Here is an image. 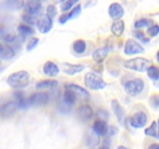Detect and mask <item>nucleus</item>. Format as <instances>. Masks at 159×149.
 Instances as JSON below:
<instances>
[{"label":"nucleus","mask_w":159,"mask_h":149,"mask_svg":"<svg viewBox=\"0 0 159 149\" xmlns=\"http://www.w3.org/2000/svg\"><path fill=\"white\" fill-rule=\"evenodd\" d=\"M81 12H82V6H81V5L75 6L69 12H68V20L76 18L81 13Z\"/></svg>","instance_id":"31"},{"label":"nucleus","mask_w":159,"mask_h":149,"mask_svg":"<svg viewBox=\"0 0 159 149\" xmlns=\"http://www.w3.org/2000/svg\"><path fill=\"white\" fill-rule=\"evenodd\" d=\"M117 149H129V148L128 147H125V146H124V145H120L117 147Z\"/></svg>","instance_id":"42"},{"label":"nucleus","mask_w":159,"mask_h":149,"mask_svg":"<svg viewBox=\"0 0 159 149\" xmlns=\"http://www.w3.org/2000/svg\"><path fill=\"white\" fill-rule=\"evenodd\" d=\"M110 48L108 47H101L95 50L93 53V59L97 64H101L104 61L109 54Z\"/></svg>","instance_id":"17"},{"label":"nucleus","mask_w":159,"mask_h":149,"mask_svg":"<svg viewBox=\"0 0 159 149\" xmlns=\"http://www.w3.org/2000/svg\"><path fill=\"white\" fill-rule=\"evenodd\" d=\"M99 149H110V148H109L108 146H107V145H103V146H102V147H99Z\"/></svg>","instance_id":"43"},{"label":"nucleus","mask_w":159,"mask_h":149,"mask_svg":"<svg viewBox=\"0 0 159 149\" xmlns=\"http://www.w3.org/2000/svg\"><path fill=\"white\" fill-rule=\"evenodd\" d=\"M37 27L41 34H48L53 27V20L47 13L41 14L37 19Z\"/></svg>","instance_id":"5"},{"label":"nucleus","mask_w":159,"mask_h":149,"mask_svg":"<svg viewBox=\"0 0 159 149\" xmlns=\"http://www.w3.org/2000/svg\"><path fill=\"white\" fill-rule=\"evenodd\" d=\"M147 33L151 37H155L159 34V25L154 24L148 28Z\"/></svg>","instance_id":"33"},{"label":"nucleus","mask_w":159,"mask_h":149,"mask_svg":"<svg viewBox=\"0 0 159 149\" xmlns=\"http://www.w3.org/2000/svg\"><path fill=\"white\" fill-rule=\"evenodd\" d=\"M158 123L155 120H154L148 128L145 129L144 130V133L145 135L149 137H152L154 138H158L159 134L158 133Z\"/></svg>","instance_id":"25"},{"label":"nucleus","mask_w":159,"mask_h":149,"mask_svg":"<svg viewBox=\"0 0 159 149\" xmlns=\"http://www.w3.org/2000/svg\"><path fill=\"white\" fill-rule=\"evenodd\" d=\"M158 130H159V119H158Z\"/></svg>","instance_id":"45"},{"label":"nucleus","mask_w":159,"mask_h":149,"mask_svg":"<svg viewBox=\"0 0 159 149\" xmlns=\"http://www.w3.org/2000/svg\"><path fill=\"white\" fill-rule=\"evenodd\" d=\"M65 88H68V89L72 90L73 92L76 93L78 95L79 97L82 98L85 100H88L90 98V94L87 89H85V88L83 87L80 86L79 85H76V84H73V83H70V84H67V85H65Z\"/></svg>","instance_id":"15"},{"label":"nucleus","mask_w":159,"mask_h":149,"mask_svg":"<svg viewBox=\"0 0 159 149\" xmlns=\"http://www.w3.org/2000/svg\"><path fill=\"white\" fill-rule=\"evenodd\" d=\"M144 52V48L142 45L137 42L134 39H128L125 43L124 47V54L127 55L141 54Z\"/></svg>","instance_id":"6"},{"label":"nucleus","mask_w":159,"mask_h":149,"mask_svg":"<svg viewBox=\"0 0 159 149\" xmlns=\"http://www.w3.org/2000/svg\"><path fill=\"white\" fill-rule=\"evenodd\" d=\"M154 23V20L152 19L148 18H143L141 20H138L135 22L134 26L135 28H142V27H146V26H148L150 27Z\"/></svg>","instance_id":"28"},{"label":"nucleus","mask_w":159,"mask_h":149,"mask_svg":"<svg viewBox=\"0 0 159 149\" xmlns=\"http://www.w3.org/2000/svg\"><path fill=\"white\" fill-rule=\"evenodd\" d=\"M144 88V82L143 79L137 78L128 81L124 85V90L126 93L131 96L139 95Z\"/></svg>","instance_id":"4"},{"label":"nucleus","mask_w":159,"mask_h":149,"mask_svg":"<svg viewBox=\"0 0 159 149\" xmlns=\"http://www.w3.org/2000/svg\"><path fill=\"white\" fill-rule=\"evenodd\" d=\"M84 83L91 90H102L107 87V84L101 76L94 72H88L84 77Z\"/></svg>","instance_id":"3"},{"label":"nucleus","mask_w":159,"mask_h":149,"mask_svg":"<svg viewBox=\"0 0 159 149\" xmlns=\"http://www.w3.org/2000/svg\"><path fill=\"white\" fill-rule=\"evenodd\" d=\"M149 103L153 108L159 109V94H152L149 97Z\"/></svg>","instance_id":"32"},{"label":"nucleus","mask_w":159,"mask_h":149,"mask_svg":"<svg viewBox=\"0 0 159 149\" xmlns=\"http://www.w3.org/2000/svg\"><path fill=\"white\" fill-rule=\"evenodd\" d=\"M15 56V51L10 45L7 43H1L0 57L2 60H10Z\"/></svg>","instance_id":"19"},{"label":"nucleus","mask_w":159,"mask_h":149,"mask_svg":"<svg viewBox=\"0 0 159 149\" xmlns=\"http://www.w3.org/2000/svg\"><path fill=\"white\" fill-rule=\"evenodd\" d=\"M58 85V82L55 79H43L36 84V88L37 89H43V88H55Z\"/></svg>","instance_id":"22"},{"label":"nucleus","mask_w":159,"mask_h":149,"mask_svg":"<svg viewBox=\"0 0 159 149\" xmlns=\"http://www.w3.org/2000/svg\"><path fill=\"white\" fill-rule=\"evenodd\" d=\"M108 14L110 18L114 21L120 20L124 15V9L120 3L113 2L109 6Z\"/></svg>","instance_id":"9"},{"label":"nucleus","mask_w":159,"mask_h":149,"mask_svg":"<svg viewBox=\"0 0 159 149\" xmlns=\"http://www.w3.org/2000/svg\"><path fill=\"white\" fill-rule=\"evenodd\" d=\"M125 29V23L123 20H117L114 21L111 26V32L113 33L115 37H120L124 34Z\"/></svg>","instance_id":"21"},{"label":"nucleus","mask_w":159,"mask_h":149,"mask_svg":"<svg viewBox=\"0 0 159 149\" xmlns=\"http://www.w3.org/2000/svg\"><path fill=\"white\" fill-rule=\"evenodd\" d=\"M68 20V13H63L62 15L60 16L58 19V21L61 24H65Z\"/></svg>","instance_id":"38"},{"label":"nucleus","mask_w":159,"mask_h":149,"mask_svg":"<svg viewBox=\"0 0 159 149\" xmlns=\"http://www.w3.org/2000/svg\"><path fill=\"white\" fill-rule=\"evenodd\" d=\"M59 71H60L59 67L51 61H46L43 66V72L48 77H55L58 74Z\"/></svg>","instance_id":"14"},{"label":"nucleus","mask_w":159,"mask_h":149,"mask_svg":"<svg viewBox=\"0 0 159 149\" xmlns=\"http://www.w3.org/2000/svg\"><path fill=\"white\" fill-rule=\"evenodd\" d=\"M0 35H1L2 40H4L6 43H12L16 40L17 36L14 33L7 32V31L3 30V28H2L0 31Z\"/></svg>","instance_id":"24"},{"label":"nucleus","mask_w":159,"mask_h":149,"mask_svg":"<svg viewBox=\"0 0 159 149\" xmlns=\"http://www.w3.org/2000/svg\"><path fill=\"white\" fill-rule=\"evenodd\" d=\"M156 57H157V60H158V63H159V51L157 52V54H156Z\"/></svg>","instance_id":"44"},{"label":"nucleus","mask_w":159,"mask_h":149,"mask_svg":"<svg viewBox=\"0 0 159 149\" xmlns=\"http://www.w3.org/2000/svg\"><path fill=\"white\" fill-rule=\"evenodd\" d=\"M148 149H159V144L157 143H154V144H151Z\"/></svg>","instance_id":"40"},{"label":"nucleus","mask_w":159,"mask_h":149,"mask_svg":"<svg viewBox=\"0 0 159 149\" xmlns=\"http://www.w3.org/2000/svg\"><path fill=\"white\" fill-rule=\"evenodd\" d=\"M147 74L148 78L152 80L156 81L159 79V67L157 65H151L147 71Z\"/></svg>","instance_id":"27"},{"label":"nucleus","mask_w":159,"mask_h":149,"mask_svg":"<svg viewBox=\"0 0 159 149\" xmlns=\"http://www.w3.org/2000/svg\"><path fill=\"white\" fill-rule=\"evenodd\" d=\"M151 64H152V61L149 59L138 57L126 61L124 62V67L127 69L138 71V72H144L148 71L149 67L151 66Z\"/></svg>","instance_id":"2"},{"label":"nucleus","mask_w":159,"mask_h":149,"mask_svg":"<svg viewBox=\"0 0 159 149\" xmlns=\"http://www.w3.org/2000/svg\"><path fill=\"white\" fill-rule=\"evenodd\" d=\"M73 50L75 52L79 54H83L86 50V43L85 40H82V39L75 40L73 43Z\"/></svg>","instance_id":"26"},{"label":"nucleus","mask_w":159,"mask_h":149,"mask_svg":"<svg viewBox=\"0 0 159 149\" xmlns=\"http://www.w3.org/2000/svg\"><path fill=\"white\" fill-rule=\"evenodd\" d=\"M22 20L26 24L29 25V26H34L35 23L37 24V20H36V18L34 17V16L30 15L28 13H23L22 15Z\"/></svg>","instance_id":"30"},{"label":"nucleus","mask_w":159,"mask_h":149,"mask_svg":"<svg viewBox=\"0 0 159 149\" xmlns=\"http://www.w3.org/2000/svg\"><path fill=\"white\" fill-rule=\"evenodd\" d=\"M111 108L112 110H113V113L116 116L117 120L121 124H124V116H125V114H124V110L123 109L122 106L120 105V103L119 102V101L116 99H112L111 101Z\"/></svg>","instance_id":"13"},{"label":"nucleus","mask_w":159,"mask_h":149,"mask_svg":"<svg viewBox=\"0 0 159 149\" xmlns=\"http://www.w3.org/2000/svg\"><path fill=\"white\" fill-rule=\"evenodd\" d=\"M47 15L49 16L51 19L54 18V17L56 16L57 15V8L54 5H48V7L46 9Z\"/></svg>","instance_id":"37"},{"label":"nucleus","mask_w":159,"mask_h":149,"mask_svg":"<svg viewBox=\"0 0 159 149\" xmlns=\"http://www.w3.org/2000/svg\"><path fill=\"white\" fill-rule=\"evenodd\" d=\"M154 85H155L157 88H159V79L156 81H154Z\"/></svg>","instance_id":"41"},{"label":"nucleus","mask_w":159,"mask_h":149,"mask_svg":"<svg viewBox=\"0 0 159 149\" xmlns=\"http://www.w3.org/2000/svg\"><path fill=\"white\" fill-rule=\"evenodd\" d=\"M17 109V102L16 101H9L1 106V116L2 118L9 117L15 113Z\"/></svg>","instance_id":"12"},{"label":"nucleus","mask_w":159,"mask_h":149,"mask_svg":"<svg viewBox=\"0 0 159 149\" xmlns=\"http://www.w3.org/2000/svg\"><path fill=\"white\" fill-rule=\"evenodd\" d=\"M17 30H18L19 34L22 37H26L28 36L34 35L35 34L34 29L31 26L26 24H20V26L17 27Z\"/></svg>","instance_id":"23"},{"label":"nucleus","mask_w":159,"mask_h":149,"mask_svg":"<svg viewBox=\"0 0 159 149\" xmlns=\"http://www.w3.org/2000/svg\"><path fill=\"white\" fill-rule=\"evenodd\" d=\"M42 7V4L40 1H27L24 4V9L26 13L34 16L38 13Z\"/></svg>","instance_id":"18"},{"label":"nucleus","mask_w":159,"mask_h":149,"mask_svg":"<svg viewBox=\"0 0 159 149\" xmlns=\"http://www.w3.org/2000/svg\"><path fill=\"white\" fill-rule=\"evenodd\" d=\"M134 35L136 38H138V40H141V42H143L144 43H148V42H150V38L147 37L143 32H141V30H136L134 33Z\"/></svg>","instance_id":"34"},{"label":"nucleus","mask_w":159,"mask_h":149,"mask_svg":"<svg viewBox=\"0 0 159 149\" xmlns=\"http://www.w3.org/2000/svg\"><path fill=\"white\" fill-rule=\"evenodd\" d=\"M77 114L82 121H88L93 118V110L89 105H82L78 109Z\"/></svg>","instance_id":"16"},{"label":"nucleus","mask_w":159,"mask_h":149,"mask_svg":"<svg viewBox=\"0 0 159 149\" xmlns=\"http://www.w3.org/2000/svg\"><path fill=\"white\" fill-rule=\"evenodd\" d=\"M77 1H74V0H68V1L64 2L61 6V9L62 12H66V11L69 10L74 5L76 4Z\"/></svg>","instance_id":"36"},{"label":"nucleus","mask_w":159,"mask_h":149,"mask_svg":"<svg viewBox=\"0 0 159 149\" xmlns=\"http://www.w3.org/2000/svg\"><path fill=\"white\" fill-rule=\"evenodd\" d=\"M3 4L6 5V8L11 9H18L22 6H24L25 2L23 1H5Z\"/></svg>","instance_id":"29"},{"label":"nucleus","mask_w":159,"mask_h":149,"mask_svg":"<svg viewBox=\"0 0 159 149\" xmlns=\"http://www.w3.org/2000/svg\"><path fill=\"white\" fill-rule=\"evenodd\" d=\"M116 132H117V128L115 127H110V128H109V131H108V135H110V136H113V135L116 134Z\"/></svg>","instance_id":"39"},{"label":"nucleus","mask_w":159,"mask_h":149,"mask_svg":"<svg viewBox=\"0 0 159 149\" xmlns=\"http://www.w3.org/2000/svg\"><path fill=\"white\" fill-rule=\"evenodd\" d=\"M61 68L64 73L68 75H74V74L80 73L85 69V66L80 64H71L68 62H64L61 64Z\"/></svg>","instance_id":"11"},{"label":"nucleus","mask_w":159,"mask_h":149,"mask_svg":"<svg viewBox=\"0 0 159 149\" xmlns=\"http://www.w3.org/2000/svg\"><path fill=\"white\" fill-rule=\"evenodd\" d=\"M93 130L97 136H105L108 134L109 126L105 120L98 119L95 120L93 125Z\"/></svg>","instance_id":"10"},{"label":"nucleus","mask_w":159,"mask_h":149,"mask_svg":"<svg viewBox=\"0 0 159 149\" xmlns=\"http://www.w3.org/2000/svg\"><path fill=\"white\" fill-rule=\"evenodd\" d=\"M30 80V73L24 70H21L9 74L6 82L11 88L14 89H21L29 85Z\"/></svg>","instance_id":"1"},{"label":"nucleus","mask_w":159,"mask_h":149,"mask_svg":"<svg viewBox=\"0 0 159 149\" xmlns=\"http://www.w3.org/2000/svg\"><path fill=\"white\" fill-rule=\"evenodd\" d=\"M148 116L144 112L139 111L135 113L130 118V125L134 128H142L147 124Z\"/></svg>","instance_id":"7"},{"label":"nucleus","mask_w":159,"mask_h":149,"mask_svg":"<svg viewBox=\"0 0 159 149\" xmlns=\"http://www.w3.org/2000/svg\"><path fill=\"white\" fill-rule=\"evenodd\" d=\"M78 98H79V96L75 92L65 88V91L63 93V102L65 105L68 106H71L75 103Z\"/></svg>","instance_id":"20"},{"label":"nucleus","mask_w":159,"mask_h":149,"mask_svg":"<svg viewBox=\"0 0 159 149\" xmlns=\"http://www.w3.org/2000/svg\"><path fill=\"white\" fill-rule=\"evenodd\" d=\"M30 103V106H41L48 104L49 101V96L46 93H35L31 95L29 97Z\"/></svg>","instance_id":"8"},{"label":"nucleus","mask_w":159,"mask_h":149,"mask_svg":"<svg viewBox=\"0 0 159 149\" xmlns=\"http://www.w3.org/2000/svg\"><path fill=\"white\" fill-rule=\"evenodd\" d=\"M39 41H40V40L37 37H32L29 40L27 44H26V50H27V51H30L34 50L38 45Z\"/></svg>","instance_id":"35"}]
</instances>
